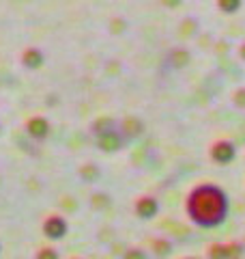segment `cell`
I'll return each mask as SVG.
<instances>
[{
    "label": "cell",
    "instance_id": "7",
    "mask_svg": "<svg viewBox=\"0 0 245 259\" xmlns=\"http://www.w3.org/2000/svg\"><path fill=\"white\" fill-rule=\"evenodd\" d=\"M243 255V246L228 242V244H213L209 248V257H241Z\"/></svg>",
    "mask_w": 245,
    "mask_h": 259
},
{
    "label": "cell",
    "instance_id": "2",
    "mask_svg": "<svg viewBox=\"0 0 245 259\" xmlns=\"http://www.w3.org/2000/svg\"><path fill=\"white\" fill-rule=\"evenodd\" d=\"M41 229H43V236L47 240L56 242V240H63L69 233V223H67V218L65 216L52 214V216H47L43 221V227H41Z\"/></svg>",
    "mask_w": 245,
    "mask_h": 259
},
{
    "label": "cell",
    "instance_id": "12",
    "mask_svg": "<svg viewBox=\"0 0 245 259\" xmlns=\"http://www.w3.org/2000/svg\"><path fill=\"white\" fill-rule=\"evenodd\" d=\"M190 52L187 50H174V52H170V56H168V61H170V65H172V67H185L187 63H190Z\"/></svg>",
    "mask_w": 245,
    "mask_h": 259
},
{
    "label": "cell",
    "instance_id": "11",
    "mask_svg": "<svg viewBox=\"0 0 245 259\" xmlns=\"http://www.w3.org/2000/svg\"><path fill=\"white\" fill-rule=\"evenodd\" d=\"M215 5H217V9L226 13V15H234V13H239L241 11V7H243V0H215Z\"/></svg>",
    "mask_w": 245,
    "mask_h": 259
},
{
    "label": "cell",
    "instance_id": "13",
    "mask_svg": "<svg viewBox=\"0 0 245 259\" xmlns=\"http://www.w3.org/2000/svg\"><path fill=\"white\" fill-rule=\"evenodd\" d=\"M78 175H80V180H84L86 184H91V182H95L97 177H99V168L88 162V164H82V166H80Z\"/></svg>",
    "mask_w": 245,
    "mask_h": 259
},
{
    "label": "cell",
    "instance_id": "1",
    "mask_svg": "<svg viewBox=\"0 0 245 259\" xmlns=\"http://www.w3.org/2000/svg\"><path fill=\"white\" fill-rule=\"evenodd\" d=\"M185 214L198 229H217L228 221L230 197L217 184H196L185 199Z\"/></svg>",
    "mask_w": 245,
    "mask_h": 259
},
{
    "label": "cell",
    "instance_id": "14",
    "mask_svg": "<svg viewBox=\"0 0 245 259\" xmlns=\"http://www.w3.org/2000/svg\"><path fill=\"white\" fill-rule=\"evenodd\" d=\"M232 102H234V106L245 108V89H239V91L232 95Z\"/></svg>",
    "mask_w": 245,
    "mask_h": 259
},
{
    "label": "cell",
    "instance_id": "16",
    "mask_svg": "<svg viewBox=\"0 0 245 259\" xmlns=\"http://www.w3.org/2000/svg\"><path fill=\"white\" fill-rule=\"evenodd\" d=\"M181 3H183V0H161V5H166L168 9H176Z\"/></svg>",
    "mask_w": 245,
    "mask_h": 259
},
{
    "label": "cell",
    "instance_id": "5",
    "mask_svg": "<svg viewBox=\"0 0 245 259\" xmlns=\"http://www.w3.org/2000/svg\"><path fill=\"white\" fill-rule=\"evenodd\" d=\"M134 212L140 221H151V218H155L159 214V201L155 197H149V194L138 197L136 203H134Z\"/></svg>",
    "mask_w": 245,
    "mask_h": 259
},
{
    "label": "cell",
    "instance_id": "3",
    "mask_svg": "<svg viewBox=\"0 0 245 259\" xmlns=\"http://www.w3.org/2000/svg\"><path fill=\"white\" fill-rule=\"evenodd\" d=\"M95 141H97V147H99L101 151L114 153V151H120L122 149V145H125L127 139H125V134L120 132V123H118V127L108 130V132L95 136Z\"/></svg>",
    "mask_w": 245,
    "mask_h": 259
},
{
    "label": "cell",
    "instance_id": "9",
    "mask_svg": "<svg viewBox=\"0 0 245 259\" xmlns=\"http://www.w3.org/2000/svg\"><path fill=\"white\" fill-rule=\"evenodd\" d=\"M142 121L138 119V117H132V119H125V121H120V132L125 134V139H136V136H140L142 134Z\"/></svg>",
    "mask_w": 245,
    "mask_h": 259
},
{
    "label": "cell",
    "instance_id": "17",
    "mask_svg": "<svg viewBox=\"0 0 245 259\" xmlns=\"http://www.w3.org/2000/svg\"><path fill=\"white\" fill-rule=\"evenodd\" d=\"M239 56H241V61H245V44H241L239 48Z\"/></svg>",
    "mask_w": 245,
    "mask_h": 259
},
{
    "label": "cell",
    "instance_id": "15",
    "mask_svg": "<svg viewBox=\"0 0 245 259\" xmlns=\"http://www.w3.org/2000/svg\"><path fill=\"white\" fill-rule=\"evenodd\" d=\"M37 257H41V259H58V253H56L54 248H41V253L37 255Z\"/></svg>",
    "mask_w": 245,
    "mask_h": 259
},
{
    "label": "cell",
    "instance_id": "6",
    "mask_svg": "<svg viewBox=\"0 0 245 259\" xmlns=\"http://www.w3.org/2000/svg\"><path fill=\"white\" fill-rule=\"evenodd\" d=\"M26 132L32 136V139H45L50 134V121L45 117H30L26 121Z\"/></svg>",
    "mask_w": 245,
    "mask_h": 259
},
{
    "label": "cell",
    "instance_id": "4",
    "mask_svg": "<svg viewBox=\"0 0 245 259\" xmlns=\"http://www.w3.org/2000/svg\"><path fill=\"white\" fill-rule=\"evenodd\" d=\"M209 156L213 162H217V164H230V162L236 158V147H234V143L230 141H215L213 145H211V149H209Z\"/></svg>",
    "mask_w": 245,
    "mask_h": 259
},
{
    "label": "cell",
    "instance_id": "8",
    "mask_svg": "<svg viewBox=\"0 0 245 259\" xmlns=\"http://www.w3.org/2000/svg\"><path fill=\"white\" fill-rule=\"evenodd\" d=\"M22 63H24V67H28V69H39V67H43V63H45V54L39 50V48H28V50H24L22 54Z\"/></svg>",
    "mask_w": 245,
    "mask_h": 259
},
{
    "label": "cell",
    "instance_id": "10",
    "mask_svg": "<svg viewBox=\"0 0 245 259\" xmlns=\"http://www.w3.org/2000/svg\"><path fill=\"white\" fill-rule=\"evenodd\" d=\"M91 127H93V130H91L93 136H99V134H103V132H108V130L118 127V123H116L114 119H110V117H101V119H97Z\"/></svg>",
    "mask_w": 245,
    "mask_h": 259
}]
</instances>
